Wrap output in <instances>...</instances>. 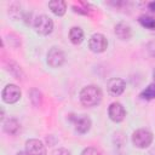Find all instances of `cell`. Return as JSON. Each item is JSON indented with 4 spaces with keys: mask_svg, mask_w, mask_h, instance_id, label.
Wrapping results in <instances>:
<instances>
[{
    "mask_svg": "<svg viewBox=\"0 0 155 155\" xmlns=\"http://www.w3.org/2000/svg\"><path fill=\"white\" fill-rule=\"evenodd\" d=\"M102 96H103L102 91L98 86L90 85V86H86L81 90L80 102L85 107H94V105L99 104V102L102 101Z\"/></svg>",
    "mask_w": 155,
    "mask_h": 155,
    "instance_id": "1",
    "label": "cell"
},
{
    "mask_svg": "<svg viewBox=\"0 0 155 155\" xmlns=\"http://www.w3.org/2000/svg\"><path fill=\"white\" fill-rule=\"evenodd\" d=\"M153 142V133L145 128H139L132 134V143L137 148H148Z\"/></svg>",
    "mask_w": 155,
    "mask_h": 155,
    "instance_id": "2",
    "label": "cell"
},
{
    "mask_svg": "<svg viewBox=\"0 0 155 155\" xmlns=\"http://www.w3.org/2000/svg\"><path fill=\"white\" fill-rule=\"evenodd\" d=\"M34 28H35L36 33H39V34L48 35L53 30V21L46 15L38 16L34 22Z\"/></svg>",
    "mask_w": 155,
    "mask_h": 155,
    "instance_id": "3",
    "label": "cell"
},
{
    "mask_svg": "<svg viewBox=\"0 0 155 155\" xmlns=\"http://www.w3.org/2000/svg\"><path fill=\"white\" fill-rule=\"evenodd\" d=\"M108 46V41H107V38L101 34V33H96L93 34L90 40H88V47L92 52H96V53H101V52H104L105 48Z\"/></svg>",
    "mask_w": 155,
    "mask_h": 155,
    "instance_id": "4",
    "label": "cell"
},
{
    "mask_svg": "<svg viewBox=\"0 0 155 155\" xmlns=\"http://www.w3.org/2000/svg\"><path fill=\"white\" fill-rule=\"evenodd\" d=\"M21 90L17 85H13V84H8L4 87L2 90V99L4 102L8 103V104H12V103H16L19 98H21Z\"/></svg>",
    "mask_w": 155,
    "mask_h": 155,
    "instance_id": "5",
    "label": "cell"
},
{
    "mask_svg": "<svg viewBox=\"0 0 155 155\" xmlns=\"http://www.w3.org/2000/svg\"><path fill=\"white\" fill-rule=\"evenodd\" d=\"M65 62V54L61 48L52 47L47 53V63L52 68H58Z\"/></svg>",
    "mask_w": 155,
    "mask_h": 155,
    "instance_id": "6",
    "label": "cell"
},
{
    "mask_svg": "<svg viewBox=\"0 0 155 155\" xmlns=\"http://www.w3.org/2000/svg\"><path fill=\"white\" fill-rule=\"evenodd\" d=\"M25 153L28 155H46V147L39 139H29L25 142Z\"/></svg>",
    "mask_w": 155,
    "mask_h": 155,
    "instance_id": "7",
    "label": "cell"
},
{
    "mask_svg": "<svg viewBox=\"0 0 155 155\" xmlns=\"http://www.w3.org/2000/svg\"><path fill=\"white\" fill-rule=\"evenodd\" d=\"M108 114H109V117L114 121V122H120L125 119L126 116V110L124 108V105L119 102H114L109 105V109H108Z\"/></svg>",
    "mask_w": 155,
    "mask_h": 155,
    "instance_id": "8",
    "label": "cell"
},
{
    "mask_svg": "<svg viewBox=\"0 0 155 155\" xmlns=\"http://www.w3.org/2000/svg\"><path fill=\"white\" fill-rule=\"evenodd\" d=\"M125 87H126V82L120 78H113L107 84L108 92L111 96H120L125 91Z\"/></svg>",
    "mask_w": 155,
    "mask_h": 155,
    "instance_id": "9",
    "label": "cell"
},
{
    "mask_svg": "<svg viewBox=\"0 0 155 155\" xmlns=\"http://www.w3.org/2000/svg\"><path fill=\"white\" fill-rule=\"evenodd\" d=\"M73 122H74V126H75V130L79 132V133H86L90 128H91V120L90 117L85 116V115H80V116H75V117H71Z\"/></svg>",
    "mask_w": 155,
    "mask_h": 155,
    "instance_id": "10",
    "label": "cell"
},
{
    "mask_svg": "<svg viewBox=\"0 0 155 155\" xmlns=\"http://www.w3.org/2000/svg\"><path fill=\"white\" fill-rule=\"evenodd\" d=\"M115 34L120 40H128L132 36V30L127 23L120 22L115 25Z\"/></svg>",
    "mask_w": 155,
    "mask_h": 155,
    "instance_id": "11",
    "label": "cell"
},
{
    "mask_svg": "<svg viewBox=\"0 0 155 155\" xmlns=\"http://www.w3.org/2000/svg\"><path fill=\"white\" fill-rule=\"evenodd\" d=\"M48 7L56 16H63L67 11V2L63 0H52L48 2Z\"/></svg>",
    "mask_w": 155,
    "mask_h": 155,
    "instance_id": "12",
    "label": "cell"
},
{
    "mask_svg": "<svg viewBox=\"0 0 155 155\" xmlns=\"http://www.w3.org/2000/svg\"><path fill=\"white\" fill-rule=\"evenodd\" d=\"M69 39H70V41L74 45L81 44L82 40H84V31H82V29L79 28V27H73L69 30Z\"/></svg>",
    "mask_w": 155,
    "mask_h": 155,
    "instance_id": "13",
    "label": "cell"
},
{
    "mask_svg": "<svg viewBox=\"0 0 155 155\" xmlns=\"http://www.w3.org/2000/svg\"><path fill=\"white\" fill-rule=\"evenodd\" d=\"M4 131L8 134H16L19 131V124L15 119H8L4 122Z\"/></svg>",
    "mask_w": 155,
    "mask_h": 155,
    "instance_id": "14",
    "label": "cell"
},
{
    "mask_svg": "<svg viewBox=\"0 0 155 155\" xmlns=\"http://www.w3.org/2000/svg\"><path fill=\"white\" fill-rule=\"evenodd\" d=\"M139 23L148 29H155V18L150 17V16H140L138 18Z\"/></svg>",
    "mask_w": 155,
    "mask_h": 155,
    "instance_id": "15",
    "label": "cell"
},
{
    "mask_svg": "<svg viewBox=\"0 0 155 155\" xmlns=\"http://www.w3.org/2000/svg\"><path fill=\"white\" fill-rule=\"evenodd\" d=\"M140 97L143 99H154L155 98V84H150L148 85V87H145V90L142 91Z\"/></svg>",
    "mask_w": 155,
    "mask_h": 155,
    "instance_id": "16",
    "label": "cell"
},
{
    "mask_svg": "<svg viewBox=\"0 0 155 155\" xmlns=\"http://www.w3.org/2000/svg\"><path fill=\"white\" fill-rule=\"evenodd\" d=\"M30 99H31V102H33L34 105L39 107V105L41 104V99H42L40 91L36 90V88H33V90L30 91Z\"/></svg>",
    "mask_w": 155,
    "mask_h": 155,
    "instance_id": "17",
    "label": "cell"
},
{
    "mask_svg": "<svg viewBox=\"0 0 155 155\" xmlns=\"http://www.w3.org/2000/svg\"><path fill=\"white\" fill-rule=\"evenodd\" d=\"M81 155H101V154H99V151H98L96 148L88 147V148L84 149V151L81 153Z\"/></svg>",
    "mask_w": 155,
    "mask_h": 155,
    "instance_id": "18",
    "label": "cell"
},
{
    "mask_svg": "<svg viewBox=\"0 0 155 155\" xmlns=\"http://www.w3.org/2000/svg\"><path fill=\"white\" fill-rule=\"evenodd\" d=\"M52 155H70V153L67 150V149H63V148H59L57 150H54L52 153Z\"/></svg>",
    "mask_w": 155,
    "mask_h": 155,
    "instance_id": "19",
    "label": "cell"
},
{
    "mask_svg": "<svg viewBox=\"0 0 155 155\" xmlns=\"http://www.w3.org/2000/svg\"><path fill=\"white\" fill-rule=\"evenodd\" d=\"M148 6H149V8H150L151 11H154V12H155V1L149 2V5H148Z\"/></svg>",
    "mask_w": 155,
    "mask_h": 155,
    "instance_id": "20",
    "label": "cell"
},
{
    "mask_svg": "<svg viewBox=\"0 0 155 155\" xmlns=\"http://www.w3.org/2000/svg\"><path fill=\"white\" fill-rule=\"evenodd\" d=\"M17 155H28V154H27L25 151H19V153H18Z\"/></svg>",
    "mask_w": 155,
    "mask_h": 155,
    "instance_id": "21",
    "label": "cell"
}]
</instances>
